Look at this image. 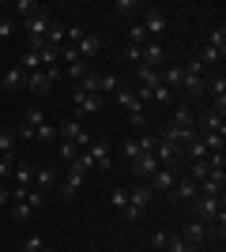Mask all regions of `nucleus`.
I'll use <instances>...</instances> for the list:
<instances>
[{"mask_svg":"<svg viewBox=\"0 0 226 252\" xmlns=\"http://www.w3.org/2000/svg\"><path fill=\"white\" fill-rule=\"evenodd\" d=\"M49 27H53V11H49V8H42L38 15H31V19H23V31H27V45H31V49H38V45L45 42Z\"/></svg>","mask_w":226,"mask_h":252,"instance_id":"nucleus-1","label":"nucleus"},{"mask_svg":"<svg viewBox=\"0 0 226 252\" xmlns=\"http://www.w3.org/2000/svg\"><path fill=\"white\" fill-rule=\"evenodd\" d=\"M204 75H207L204 64H200V61H189V64L181 68V91H185L189 98H200V94L207 91V79H204Z\"/></svg>","mask_w":226,"mask_h":252,"instance_id":"nucleus-2","label":"nucleus"},{"mask_svg":"<svg viewBox=\"0 0 226 252\" xmlns=\"http://www.w3.org/2000/svg\"><path fill=\"white\" fill-rule=\"evenodd\" d=\"M151 200H155V192H151L147 185L132 189V192H129V207H125V219H129V222L143 219V215H147V207H151Z\"/></svg>","mask_w":226,"mask_h":252,"instance_id":"nucleus-3","label":"nucleus"},{"mask_svg":"<svg viewBox=\"0 0 226 252\" xmlns=\"http://www.w3.org/2000/svg\"><path fill=\"white\" fill-rule=\"evenodd\" d=\"M57 139H72V143H75L79 151H87V147H91V132H87V128L79 125V121H68V117L61 121V125H57Z\"/></svg>","mask_w":226,"mask_h":252,"instance_id":"nucleus-4","label":"nucleus"},{"mask_svg":"<svg viewBox=\"0 0 226 252\" xmlns=\"http://www.w3.org/2000/svg\"><path fill=\"white\" fill-rule=\"evenodd\" d=\"M83 185H87V177H83V173H75V169H68L65 177L57 181V192H61V200H75V196L83 192Z\"/></svg>","mask_w":226,"mask_h":252,"instance_id":"nucleus-5","label":"nucleus"},{"mask_svg":"<svg viewBox=\"0 0 226 252\" xmlns=\"http://www.w3.org/2000/svg\"><path fill=\"white\" fill-rule=\"evenodd\" d=\"M72 102H75V109H79V113L83 117H95V113H102V94H87V91H79V87H75L72 91Z\"/></svg>","mask_w":226,"mask_h":252,"instance_id":"nucleus-6","label":"nucleus"},{"mask_svg":"<svg viewBox=\"0 0 226 252\" xmlns=\"http://www.w3.org/2000/svg\"><path fill=\"white\" fill-rule=\"evenodd\" d=\"M143 31H147V38H159L166 27H170V15L166 11H159V8H147L143 11V23H140Z\"/></svg>","mask_w":226,"mask_h":252,"instance_id":"nucleus-7","label":"nucleus"},{"mask_svg":"<svg viewBox=\"0 0 226 252\" xmlns=\"http://www.w3.org/2000/svg\"><path fill=\"white\" fill-rule=\"evenodd\" d=\"M159 139H166V143H173V147H181V151H185V147L196 139V132H189V128H177V125H166V128L159 132Z\"/></svg>","mask_w":226,"mask_h":252,"instance_id":"nucleus-8","label":"nucleus"},{"mask_svg":"<svg viewBox=\"0 0 226 252\" xmlns=\"http://www.w3.org/2000/svg\"><path fill=\"white\" fill-rule=\"evenodd\" d=\"M181 155H185V151L173 147V143H166V139H159V143H155V158H159V166H166V169L177 166V162H181Z\"/></svg>","mask_w":226,"mask_h":252,"instance_id":"nucleus-9","label":"nucleus"},{"mask_svg":"<svg viewBox=\"0 0 226 252\" xmlns=\"http://www.w3.org/2000/svg\"><path fill=\"white\" fill-rule=\"evenodd\" d=\"M181 241L193 249V245H204V241H211V230H207L204 222H185V230H181Z\"/></svg>","mask_w":226,"mask_h":252,"instance_id":"nucleus-10","label":"nucleus"},{"mask_svg":"<svg viewBox=\"0 0 226 252\" xmlns=\"http://www.w3.org/2000/svg\"><path fill=\"white\" fill-rule=\"evenodd\" d=\"M147 181H151V185H147L151 192H170L173 185H177V173H173V169H166V166H159Z\"/></svg>","mask_w":226,"mask_h":252,"instance_id":"nucleus-11","label":"nucleus"},{"mask_svg":"<svg viewBox=\"0 0 226 252\" xmlns=\"http://www.w3.org/2000/svg\"><path fill=\"white\" fill-rule=\"evenodd\" d=\"M87 155H91V162H95L98 173H106L109 166H113V155H109V143H95L91 139V147H87Z\"/></svg>","mask_w":226,"mask_h":252,"instance_id":"nucleus-12","label":"nucleus"},{"mask_svg":"<svg viewBox=\"0 0 226 252\" xmlns=\"http://www.w3.org/2000/svg\"><path fill=\"white\" fill-rule=\"evenodd\" d=\"M57 181H61V173H57L53 166H38V169H34V189H38V192H53Z\"/></svg>","mask_w":226,"mask_h":252,"instance_id":"nucleus-13","label":"nucleus"},{"mask_svg":"<svg viewBox=\"0 0 226 252\" xmlns=\"http://www.w3.org/2000/svg\"><path fill=\"white\" fill-rule=\"evenodd\" d=\"M140 64H147V68L159 72L162 64H166V49H162L159 42H147V45H143V53H140Z\"/></svg>","mask_w":226,"mask_h":252,"instance_id":"nucleus-14","label":"nucleus"},{"mask_svg":"<svg viewBox=\"0 0 226 252\" xmlns=\"http://www.w3.org/2000/svg\"><path fill=\"white\" fill-rule=\"evenodd\" d=\"M170 196H173V200H189V203H193L196 196H200V185H196L193 177H177V185L170 189Z\"/></svg>","mask_w":226,"mask_h":252,"instance_id":"nucleus-15","label":"nucleus"},{"mask_svg":"<svg viewBox=\"0 0 226 252\" xmlns=\"http://www.w3.org/2000/svg\"><path fill=\"white\" fill-rule=\"evenodd\" d=\"M72 49L79 53L83 61H91V57H98V53H102V38H98V34H83V38H79V45H72Z\"/></svg>","mask_w":226,"mask_h":252,"instance_id":"nucleus-16","label":"nucleus"},{"mask_svg":"<svg viewBox=\"0 0 226 252\" xmlns=\"http://www.w3.org/2000/svg\"><path fill=\"white\" fill-rule=\"evenodd\" d=\"M155 169H159V158L155 155H136L132 158V173H136V177H151Z\"/></svg>","mask_w":226,"mask_h":252,"instance_id":"nucleus-17","label":"nucleus"},{"mask_svg":"<svg viewBox=\"0 0 226 252\" xmlns=\"http://www.w3.org/2000/svg\"><path fill=\"white\" fill-rule=\"evenodd\" d=\"M15 189H34V166L31 162H15Z\"/></svg>","mask_w":226,"mask_h":252,"instance_id":"nucleus-18","label":"nucleus"},{"mask_svg":"<svg viewBox=\"0 0 226 252\" xmlns=\"http://www.w3.org/2000/svg\"><path fill=\"white\" fill-rule=\"evenodd\" d=\"M170 125H177V128H189V132H196V113L189 109V105H177V109H173V117H170Z\"/></svg>","mask_w":226,"mask_h":252,"instance_id":"nucleus-19","label":"nucleus"},{"mask_svg":"<svg viewBox=\"0 0 226 252\" xmlns=\"http://www.w3.org/2000/svg\"><path fill=\"white\" fill-rule=\"evenodd\" d=\"M27 87H31L34 94H49V91H53V83H49V75H45V72H31V75H27Z\"/></svg>","mask_w":226,"mask_h":252,"instance_id":"nucleus-20","label":"nucleus"},{"mask_svg":"<svg viewBox=\"0 0 226 252\" xmlns=\"http://www.w3.org/2000/svg\"><path fill=\"white\" fill-rule=\"evenodd\" d=\"M196 125L204 128V136H207V132H226V121H223L219 113H204V117H196Z\"/></svg>","mask_w":226,"mask_h":252,"instance_id":"nucleus-21","label":"nucleus"},{"mask_svg":"<svg viewBox=\"0 0 226 252\" xmlns=\"http://www.w3.org/2000/svg\"><path fill=\"white\" fill-rule=\"evenodd\" d=\"M207 45H211L215 53H223V57H226V27H223V23L207 31Z\"/></svg>","mask_w":226,"mask_h":252,"instance_id":"nucleus-22","label":"nucleus"},{"mask_svg":"<svg viewBox=\"0 0 226 252\" xmlns=\"http://www.w3.org/2000/svg\"><path fill=\"white\" fill-rule=\"evenodd\" d=\"M4 87H8V91L27 87V72H23V68H8V72H4Z\"/></svg>","mask_w":226,"mask_h":252,"instance_id":"nucleus-23","label":"nucleus"},{"mask_svg":"<svg viewBox=\"0 0 226 252\" xmlns=\"http://www.w3.org/2000/svg\"><path fill=\"white\" fill-rule=\"evenodd\" d=\"M121 91V79L113 72H106V75H98V94H117Z\"/></svg>","mask_w":226,"mask_h":252,"instance_id":"nucleus-24","label":"nucleus"},{"mask_svg":"<svg viewBox=\"0 0 226 252\" xmlns=\"http://www.w3.org/2000/svg\"><path fill=\"white\" fill-rule=\"evenodd\" d=\"M11 11H15L19 19H31V15H38V11H42V4H34V0H15V4H11Z\"/></svg>","mask_w":226,"mask_h":252,"instance_id":"nucleus-25","label":"nucleus"},{"mask_svg":"<svg viewBox=\"0 0 226 252\" xmlns=\"http://www.w3.org/2000/svg\"><path fill=\"white\" fill-rule=\"evenodd\" d=\"M68 169H75V173L91 177V173H95V162H91V155H87V151H79V155H75V162H72Z\"/></svg>","mask_w":226,"mask_h":252,"instance_id":"nucleus-26","label":"nucleus"},{"mask_svg":"<svg viewBox=\"0 0 226 252\" xmlns=\"http://www.w3.org/2000/svg\"><path fill=\"white\" fill-rule=\"evenodd\" d=\"M200 143L207 147V155H215V151H223V143H226V132H207V136H200Z\"/></svg>","mask_w":226,"mask_h":252,"instance_id":"nucleus-27","label":"nucleus"},{"mask_svg":"<svg viewBox=\"0 0 226 252\" xmlns=\"http://www.w3.org/2000/svg\"><path fill=\"white\" fill-rule=\"evenodd\" d=\"M136 79H140V87H155L159 83V72L147 68V64H136Z\"/></svg>","mask_w":226,"mask_h":252,"instance_id":"nucleus-28","label":"nucleus"},{"mask_svg":"<svg viewBox=\"0 0 226 252\" xmlns=\"http://www.w3.org/2000/svg\"><path fill=\"white\" fill-rule=\"evenodd\" d=\"M113 98H117V102L125 105V113H136V109H143V105H140V98L132 94V91H117Z\"/></svg>","mask_w":226,"mask_h":252,"instance_id":"nucleus-29","label":"nucleus"},{"mask_svg":"<svg viewBox=\"0 0 226 252\" xmlns=\"http://www.w3.org/2000/svg\"><path fill=\"white\" fill-rule=\"evenodd\" d=\"M15 143H19L15 132H11V128H0V155H15Z\"/></svg>","mask_w":226,"mask_h":252,"instance_id":"nucleus-30","label":"nucleus"},{"mask_svg":"<svg viewBox=\"0 0 226 252\" xmlns=\"http://www.w3.org/2000/svg\"><path fill=\"white\" fill-rule=\"evenodd\" d=\"M151 102L170 105V102H173V91H170V87H162V83H155V87H151Z\"/></svg>","mask_w":226,"mask_h":252,"instance_id":"nucleus-31","label":"nucleus"},{"mask_svg":"<svg viewBox=\"0 0 226 252\" xmlns=\"http://www.w3.org/2000/svg\"><path fill=\"white\" fill-rule=\"evenodd\" d=\"M34 215V207L27 200H19V203H11V222H27Z\"/></svg>","mask_w":226,"mask_h":252,"instance_id":"nucleus-32","label":"nucleus"},{"mask_svg":"<svg viewBox=\"0 0 226 252\" xmlns=\"http://www.w3.org/2000/svg\"><path fill=\"white\" fill-rule=\"evenodd\" d=\"M147 42H151V38H147V31H143L140 23H132V27H129V45H140V49H143Z\"/></svg>","mask_w":226,"mask_h":252,"instance_id":"nucleus-33","label":"nucleus"},{"mask_svg":"<svg viewBox=\"0 0 226 252\" xmlns=\"http://www.w3.org/2000/svg\"><path fill=\"white\" fill-rule=\"evenodd\" d=\"M113 11H121V15H140L143 4H140V0H117V4H113Z\"/></svg>","mask_w":226,"mask_h":252,"instance_id":"nucleus-34","label":"nucleus"},{"mask_svg":"<svg viewBox=\"0 0 226 252\" xmlns=\"http://www.w3.org/2000/svg\"><path fill=\"white\" fill-rule=\"evenodd\" d=\"M34 139H38V143H53V139H57V125L45 121L42 128H34Z\"/></svg>","mask_w":226,"mask_h":252,"instance_id":"nucleus-35","label":"nucleus"},{"mask_svg":"<svg viewBox=\"0 0 226 252\" xmlns=\"http://www.w3.org/2000/svg\"><path fill=\"white\" fill-rule=\"evenodd\" d=\"M185 155L193 158V162H204V158H207V147H204V143H200V136H196L193 143H189V147H185Z\"/></svg>","mask_w":226,"mask_h":252,"instance_id":"nucleus-36","label":"nucleus"},{"mask_svg":"<svg viewBox=\"0 0 226 252\" xmlns=\"http://www.w3.org/2000/svg\"><path fill=\"white\" fill-rule=\"evenodd\" d=\"M45 45H57V49L65 45V27H61V23H53V27H49V34H45Z\"/></svg>","mask_w":226,"mask_h":252,"instance_id":"nucleus-37","label":"nucleus"},{"mask_svg":"<svg viewBox=\"0 0 226 252\" xmlns=\"http://www.w3.org/2000/svg\"><path fill=\"white\" fill-rule=\"evenodd\" d=\"M57 151H61V158H65L68 166H72V162H75V155H79V147H75L72 139H61V147H57Z\"/></svg>","mask_w":226,"mask_h":252,"instance_id":"nucleus-38","label":"nucleus"},{"mask_svg":"<svg viewBox=\"0 0 226 252\" xmlns=\"http://www.w3.org/2000/svg\"><path fill=\"white\" fill-rule=\"evenodd\" d=\"M207 173H211V166H207V162H193V166H189V177H193L196 185H200V181H204Z\"/></svg>","mask_w":226,"mask_h":252,"instance_id":"nucleus-39","label":"nucleus"},{"mask_svg":"<svg viewBox=\"0 0 226 252\" xmlns=\"http://www.w3.org/2000/svg\"><path fill=\"white\" fill-rule=\"evenodd\" d=\"M136 143H140V155H155V143H159V136H151V132H143V136L136 139Z\"/></svg>","mask_w":226,"mask_h":252,"instance_id":"nucleus-40","label":"nucleus"},{"mask_svg":"<svg viewBox=\"0 0 226 252\" xmlns=\"http://www.w3.org/2000/svg\"><path fill=\"white\" fill-rule=\"evenodd\" d=\"M129 125H132V128H140V132H143V128L151 125V117H147V109H136V113H129Z\"/></svg>","mask_w":226,"mask_h":252,"instance_id":"nucleus-41","label":"nucleus"},{"mask_svg":"<svg viewBox=\"0 0 226 252\" xmlns=\"http://www.w3.org/2000/svg\"><path fill=\"white\" fill-rule=\"evenodd\" d=\"M109 203H113L117 211H125V207H129V192H125V189H113V192H109Z\"/></svg>","mask_w":226,"mask_h":252,"instance_id":"nucleus-42","label":"nucleus"},{"mask_svg":"<svg viewBox=\"0 0 226 252\" xmlns=\"http://www.w3.org/2000/svg\"><path fill=\"white\" fill-rule=\"evenodd\" d=\"M87 72H91V68H87V61H75V64H68V72H65V75H72L75 83H79V79H83Z\"/></svg>","mask_w":226,"mask_h":252,"instance_id":"nucleus-43","label":"nucleus"},{"mask_svg":"<svg viewBox=\"0 0 226 252\" xmlns=\"http://www.w3.org/2000/svg\"><path fill=\"white\" fill-rule=\"evenodd\" d=\"M162 252H189V245L181 241V233H170V241H166V249Z\"/></svg>","mask_w":226,"mask_h":252,"instance_id":"nucleus-44","label":"nucleus"},{"mask_svg":"<svg viewBox=\"0 0 226 252\" xmlns=\"http://www.w3.org/2000/svg\"><path fill=\"white\" fill-rule=\"evenodd\" d=\"M27 125H31V128H42V125H45V113L38 109V105H34V109H27Z\"/></svg>","mask_w":226,"mask_h":252,"instance_id":"nucleus-45","label":"nucleus"},{"mask_svg":"<svg viewBox=\"0 0 226 252\" xmlns=\"http://www.w3.org/2000/svg\"><path fill=\"white\" fill-rule=\"evenodd\" d=\"M42 249H45V241L38 237V233H31V237L23 241V252H42Z\"/></svg>","mask_w":226,"mask_h":252,"instance_id":"nucleus-46","label":"nucleus"},{"mask_svg":"<svg viewBox=\"0 0 226 252\" xmlns=\"http://www.w3.org/2000/svg\"><path fill=\"white\" fill-rule=\"evenodd\" d=\"M11 169H15V155H0V181L8 177Z\"/></svg>","mask_w":226,"mask_h":252,"instance_id":"nucleus-47","label":"nucleus"},{"mask_svg":"<svg viewBox=\"0 0 226 252\" xmlns=\"http://www.w3.org/2000/svg\"><path fill=\"white\" fill-rule=\"evenodd\" d=\"M11 132H15V139H34V128L27 125V121H23V125H15Z\"/></svg>","mask_w":226,"mask_h":252,"instance_id":"nucleus-48","label":"nucleus"},{"mask_svg":"<svg viewBox=\"0 0 226 252\" xmlns=\"http://www.w3.org/2000/svg\"><path fill=\"white\" fill-rule=\"evenodd\" d=\"M121 151H125V158H129V162H132V158H136V155H140V143H136V139H125V147H121Z\"/></svg>","mask_w":226,"mask_h":252,"instance_id":"nucleus-49","label":"nucleus"},{"mask_svg":"<svg viewBox=\"0 0 226 252\" xmlns=\"http://www.w3.org/2000/svg\"><path fill=\"white\" fill-rule=\"evenodd\" d=\"M140 45H125V61H132V64H140Z\"/></svg>","mask_w":226,"mask_h":252,"instance_id":"nucleus-50","label":"nucleus"},{"mask_svg":"<svg viewBox=\"0 0 226 252\" xmlns=\"http://www.w3.org/2000/svg\"><path fill=\"white\" fill-rule=\"evenodd\" d=\"M11 34H15V23L4 15V19H0V38H11Z\"/></svg>","mask_w":226,"mask_h":252,"instance_id":"nucleus-51","label":"nucleus"},{"mask_svg":"<svg viewBox=\"0 0 226 252\" xmlns=\"http://www.w3.org/2000/svg\"><path fill=\"white\" fill-rule=\"evenodd\" d=\"M166 241H170V233H155V237H151V245H155V249H166Z\"/></svg>","mask_w":226,"mask_h":252,"instance_id":"nucleus-52","label":"nucleus"},{"mask_svg":"<svg viewBox=\"0 0 226 252\" xmlns=\"http://www.w3.org/2000/svg\"><path fill=\"white\" fill-rule=\"evenodd\" d=\"M8 203H11V189H8V185H0V207H8Z\"/></svg>","mask_w":226,"mask_h":252,"instance_id":"nucleus-53","label":"nucleus"},{"mask_svg":"<svg viewBox=\"0 0 226 252\" xmlns=\"http://www.w3.org/2000/svg\"><path fill=\"white\" fill-rule=\"evenodd\" d=\"M42 252H57V249H49V245H45V249H42Z\"/></svg>","mask_w":226,"mask_h":252,"instance_id":"nucleus-54","label":"nucleus"},{"mask_svg":"<svg viewBox=\"0 0 226 252\" xmlns=\"http://www.w3.org/2000/svg\"><path fill=\"white\" fill-rule=\"evenodd\" d=\"M0 233H4V230H0Z\"/></svg>","mask_w":226,"mask_h":252,"instance_id":"nucleus-55","label":"nucleus"},{"mask_svg":"<svg viewBox=\"0 0 226 252\" xmlns=\"http://www.w3.org/2000/svg\"><path fill=\"white\" fill-rule=\"evenodd\" d=\"M189 252H193V249H189Z\"/></svg>","mask_w":226,"mask_h":252,"instance_id":"nucleus-56","label":"nucleus"}]
</instances>
